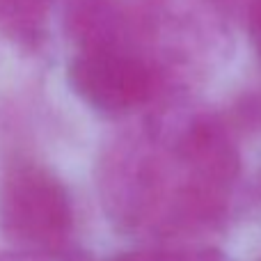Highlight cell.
I'll use <instances>...</instances> for the list:
<instances>
[{"instance_id":"6da1fadb","label":"cell","mask_w":261,"mask_h":261,"mask_svg":"<svg viewBox=\"0 0 261 261\" xmlns=\"http://www.w3.org/2000/svg\"><path fill=\"white\" fill-rule=\"evenodd\" d=\"M71 229V197L53 170L16 161L0 172V231L14 248L60 257Z\"/></svg>"},{"instance_id":"7a4b0ae2","label":"cell","mask_w":261,"mask_h":261,"mask_svg":"<svg viewBox=\"0 0 261 261\" xmlns=\"http://www.w3.org/2000/svg\"><path fill=\"white\" fill-rule=\"evenodd\" d=\"M67 78L78 99L106 115H119L142 106L151 96L149 67L128 50H78L69 62Z\"/></svg>"},{"instance_id":"3957f363","label":"cell","mask_w":261,"mask_h":261,"mask_svg":"<svg viewBox=\"0 0 261 261\" xmlns=\"http://www.w3.org/2000/svg\"><path fill=\"white\" fill-rule=\"evenodd\" d=\"M64 28L78 50H126V14L117 0H69Z\"/></svg>"},{"instance_id":"277c9868","label":"cell","mask_w":261,"mask_h":261,"mask_svg":"<svg viewBox=\"0 0 261 261\" xmlns=\"http://www.w3.org/2000/svg\"><path fill=\"white\" fill-rule=\"evenodd\" d=\"M50 0H0V35L25 53H37L48 39Z\"/></svg>"},{"instance_id":"5b68a950","label":"cell","mask_w":261,"mask_h":261,"mask_svg":"<svg viewBox=\"0 0 261 261\" xmlns=\"http://www.w3.org/2000/svg\"><path fill=\"white\" fill-rule=\"evenodd\" d=\"M115 261H216L208 254L202 257H184V254H167V252H126L119 254Z\"/></svg>"},{"instance_id":"8992f818","label":"cell","mask_w":261,"mask_h":261,"mask_svg":"<svg viewBox=\"0 0 261 261\" xmlns=\"http://www.w3.org/2000/svg\"><path fill=\"white\" fill-rule=\"evenodd\" d=\"M58 257H50L44 252H35V250H25V248H14L12 250H3L0 252V261H55Z\"/></svg>"},{"instance_id":"52a82bcc","label":"cell","mask_w":261,"mask_h":261,"mask_svg":"<svg viewBox=\"0 0 261 261\" xmlns=\"http://www.w3.org/2000/svg\"><path fill=\"white\" fill-rule=\"evenodd\" d=\"M250 35H252V44L261 58V0L254 3L252 12H250Z\"/></svg>"}]
</instances>
